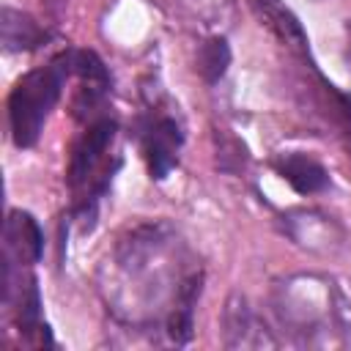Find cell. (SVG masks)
<instances>
[{
	"mask_svg": "<svg viewBox=\"0 0 351 351\" xmlns=\"http://www.w3.org/2000/svg\"><path fill=\"white\" fill-rule=\"evenodd\" d=\"M230 66V47L222 36L206 38L197 47V74L206 82H219Z\"/></svg>",
	"mask_w": 351,
	"mask_h": 351,
	"instance_id": "cell-10",
	"label": "cell"
},
{
	"mask_svg": "<svg viewBox=\"0 0 351 351\" xmlns=\"http://www.w3.org/2000/svg\"><path fill=\"white\" fill-rule=\"evenodd\" d=\"M0 38H3L5 52H27L44 41V30L38 27L33 16L5 5L0 11Z\"/></svg>",
	"mask_w": 351,
	"mask_h": 351,
	"instance_id": "cell-9",
	"label": "cell"
},
{
	"mask_svg": "<svg viewBox=\"0 0 351 351\" xmlns=\"http://www.w3.org/2000/svg\"><path fill=\"white\" fill-rule=\"evenodd\" d=\"M115 140V123L110 118L93 121L77 140L69 159V186L77 197L93 200L107 186V154Z\"/></svg>",
	"mask_w": 351,
	"mask_h": 351,
	"instance_id": "cell-3",
	"label": "cell"
},
{
	"mask_svg": "<svg viewBox=\"0 0 351 351\" xmlns=\"http://www.w3.org/2000/svg\"><path fill=\"white\" fill-rule=\"evenodd\" d=\"M44 236L38 222L27 211H11L3 230V261L11 266H33L41 258Z\"/></svg>",
	"mask_w": 351,
	"mask_h": 351,
	"instance_id": "cell-4",
	"label": "cell"
},
{
	"mask_svg": "<svg viewBox=\"0 0 351 351\" xmlns=\"http://www.w3.org/2000/svg\"><path fill=\"white\" fill-rule=\"evenodd\" d=\"M250 5L255 8V14H258V19L277 36V38H282L288 47H293V49H307V36H304V30H302V25H299V19L280 3V0H250Z\"/></svg>",
	"mask_w": 351,
	"mask_h": 351,
	"instance_id": "cell-8",
	"label": "cell"
},
{
	"mask_svg": "<svg viewBox=\"0 0 351 351\" xmlns=\"http://www.w3.org/2000/svg\"><path fill=\"white\" fill-rule=\"evenodd\" d=\"M222 326H225V346L230 348H247V346H274V340L266 337V326L261 329V321L255 318V313L250 310L247 299L233 293L225 304L222 313Z\"/></svg>",
	"mask_w": 351,
	"mask_h": 351,
	"instance_id": "cell-6",
	"label": "cell"
},
{
	"mask_svg": "<svg viewBox=\"0 0 351 351\" xmlns=\"http://www.w3.org/2000/svg\"><path fill=\"white\" fill-rule=\"evenodd\" d=\"M66 77H69V63H66V55H60L49 66L33 69L16 80L8 96V123H11V140L16 148L36 145L49 112L60 99V88Z\"/></svg>",
	"mask_w": 351,
	"mask_h": 351,
	"instance_id": "cell-1",
	"label": "cell"
},
{
	"mask_svg": "<svg viewBox=\"0 0 351 351\" xmlns=\"http://www.w3.org/2000/svg\"><path fill=\"white\" fill-rule=\"evenodd\" d=\"M277 310L282 324H288L291 332L302 335L337 329L343 318V302L329 288V280L315 274H299L285 280L280 285Z\"/></svg>",
	"mask_w": 351,
	"mask_h": 351,
	"instance_id": "cell-2",
	"label": "cell"
},
{
	"mask_svg": "<svg viewBox=\"0 0 351 351\" xmlns=\"http://www.w3.org/2000/svg\"><path fill=\"white\" fill-rule=\"evenodd\" d=\"M181 143H184V134L173 118H159L156 123H151L145 134V159H148L151 178L162 181L176 167Z\"/></svg>",
	"mask_w": 351,
	"mask_h": 351,
	"instance_id": "cell-5",
	"label": "cell"
},
{
	"mask_svg": "<svg viewBox=\"0 0 351 351\" xmlns=\"http://www.w3.org/2000/svg\"><path fill=\"white\" fill-rule=\"evenodd\" d=\"M274 167H277V173H280L296 192H302V195H315V192H321V189L329 186L326 170H324L315 159H310V156H304V154H282V156L274 162Z\"/></svg>",
	"mask_w": 351,
	"mask_h": 351,
	"instance_id": "cell-7",
	"label": "cell"
}]
</instances>
